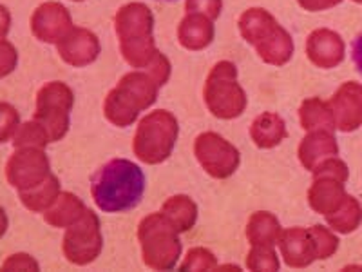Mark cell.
Instances as JSON below:
<instances>
[{
  "label": "cell",
  "instance_id": "6da1fadb",
  "mask_svg": "<svg viewBox=\"0 0 362 272\" xmlns=\"http://www.w3.org/2000/svg\"><path fill=\"white\" fill-rule=\"evenodd\" d=\"M145 193L144 171L131 160L115 158L102 165L90 180V194L103 212H125L141 202Z\"/></svg>",
  "mask_w": 362,
  "mask_h": 272
},
{
  "label": "cell",
  "instance_id": "7a4b0ae2",
  "mask_svg": "<svg viewBox=\"0 0 362 272\" xmlns=\"http://www.w3.org/2000/svg\"><path fill=\"white\" fill-rule=\"evenodd\" d=\"M154 17L141 2H131L116 13L115 29L119 53L134 69H147L160 57L153 38Z\"/></svg>",
  "mask_w": 362,
  "mask_h": 272
},
{
  "label": "cell",
  "instance_id": "3957f363",
  "mask_svg": "<svg viewBox=\"0 0 362 272\" xmlns=\"http://www.w3.org/2000/svg\"><path fill=\"white\" fill-rule=\"evenodd\" d=\"M160 82L147 69L131 71L109 91L103 102V115L116 128H129L138 115L158 100Z\"/></svg>",
  "mask_w": 362,
  "mask_h": 272
},
{
  "label": "cell",
  "instance_id": "277c9868",
  "mask_svg": "<svg viewBox=\"0 0 362 272\" xmlns=\"http://www.w3.org/2000/svg\"><path fill=\"white\" fill-rule=\"evenodd\" d=\"M239 33L245 40L254 45L255 53L264 64L284 66L293 55V40L284 28L270 13L261 8H252L239 17Z\"/></svg>",
  "mask_w": 362,
  "mask_h": 272
},
{
  "label": "cell",
  "instance_id": "5b68a950",
  "mask_svg": "<svg viewBox=\"0 0 362 272\" xmlns=\"http://www.w3.org/2000/svg\"><path fill=\"white\" fill-rule=\"evenodd\" d=\"M180 232L165 218L163 212L145 216L138 225L144 264L153 271H170L181 256Z\"/></svg>",
  "mask_w": 362,
  "mask_h": 272
},
{
  "label": "cell",
  "instance_id": "8992f818",
  "mask_svg": "<svg viewBox=\"0 0 362 272\" xmlns=\"http://www.w3.org/2000/svg\"><path fill=\"white\" fill-rule=\"evenodd\" d=\"M177 135H180V125L176 116L170 111L158 109L148 113L138 124L132 140V151L136 158L144 164H161L173 154Z\"/></svg>",
  "mask_w": 362,
  "mask_h": 272
},
{
  "label": "cell",
  "instance_id": "52a82bcc",
  "mask_svg": "<svg viewBox=\"0 0 362 272\" xmlns=\"http://www.w3.org/2000/svg\"><path fill=\"white\" fill-rule=\"evenodd\" d=\"M206 108L216 118L234 120L247 109V95L238 84V69L228 60H221L210 69L203 87Z\"/></svg>",
  "mask_w": 362,
  "mask_h": 272
},
{
  "label": "cell",
  "instance_id": "ba28073f",
  "mask_svg": "<svg viewBox=\"0 0 362 272\" xmlns=\"http://www.w3.org/2000/svg\"><path fill=\"white\" fill-rule=\"evenodd\" d=\"M74 95L64 82L45 84L37 95V111L33 120L47 131L51 142L62 140L69 131V115Z\"/></svg>",
  "mask_w": 362,
  "mask_h": 272
},
{
  "label": "cell",
  "instance_id": "9c48e42d",
  "mask_svg": "<svg viewBox=\"0 0 362 272\" xmlns=\"http://www.w3.org/2000/svg\"><path fill=\"white\" fill-rule=\"evenodd\" d=\"M103 247L102 229L96 212L87 209L82 218L67 227L62 251L67 261L74 265H89L100 256Z\"/></svg>",
  "mask_w": 362,
  "mask_h": 272
},
{
  "label": "cell",
  "instance_id": "30bf717a",
  "mask_svg": "<svg viewBox=\"0 0 362 272\" xmlns=\"http://www.w3.org/2000/svg\"><path fill=\"white\" fill-rule=\"evenodd\" d=\"M194 154L206 174L216 180L230 178L238 171L239 151L218 132H202L194 142Z\"/></svg>",
  "mask_w": 362,
  "mask_h": 272
},
{
  "label": "cell",
  "instance_id": "8fae6325",
  "mask_svg": "<svg viewBox=\"0 0 362 272\" xmlns=\"http://www.w3.org/2000/svg\"><path fill=\"white\" fill-rule=\"evenodd\" d=\"M49 174V158L38 147H17L6 164V178L18 193L33 189Z\"/></svg>",
  "mask_w": 362,
  "mask_h": 272
},
{
  "label": "cell",
  "instance_id": "7c38bea8",
  "mask_svg": "<svg viewBox=\"0 0 362 272\" xmlns=\"http://www.w3.org/2000/svg\"><path fill=\"white\" fill-rule=\"evenodd\" d=\"M335 129L351 132L362 125V84L344 82L329 98Z\"/></svg>",
  "mask_w": 362,
  "mask_h": 272
},
{
  "label": "cell",
  "instance_id": "4fadbf2b",
  "mask_svg": "<svg viewBox=\"0 0 362 272\" xmlns=\"http://www.w3.org/2000/svg\"><path fill=\"white\" fill-rule=\"evenodd\" d=\"M73 28L69 11L58 2H45L38 6L31 17V31L45 44H58Z\"/></svg>",
  "mask_w": 362,
  "mask_h": 272
},
{
  "label": "cell",
  "instance_id": "5bb4252c",
  "mask_svg": "<svg viewBox=\"0 0 362 272\" xmlns=\"http://www.w3.org/2000/svg\"><path fill=\"white\" fill-rule=\"evenodd\" d=\"M58 55L64 62L73 67H86L93 64L100 55V40L93 31L86 28H73L57 44Z\"/></svg>",
  "mask_w": 362,
  "mask_h": 272
},
{
  "label": "cell",
  "instance_id": "9a60e30c",
  "mask_svg": "<svg viewBox=\"0 0 362 272\" xmlns=\"http://www.w3.org/2000/svg\"><path fill=\"white\" fill-rule=\"evenodd\" d=\"M346 45L341 35L332 29H315L306 40V57L313 66L334 69L344 60Z\"/></svg>",
  "mask_w": 362,
  "mask_h": 272
},
{
  "label": "cell",
  "instance_id": "2e32d148",
  "mask_svg": "<svg viewBox=\"0 0 362 272\" xmlns=\"http://www.w3.org/2000/svg\"><path fill=\"white\" fill-rule=\"evenodd\" d=\"M277 245H279L281 256L284 258V264L290 268H306L317 260V251L310 229H303V227L286 229L281 232Z\"/></svg>",
  "mask_w": 362,
  "mask_h": 272
},
{
  "label": "cell",
  "instance_id": "e0dca14e",
  "mask_svg": "<svg viewBox=\"0 0 362 272\" xmlns=\"http://www.w3.org/2000/svg\"><path fill=\"white\" fill-rule=\"evenodd\" d=\"M344 180L332 174H317L313 176L308 189V203L317 215L328 216L339 209L348 198L344 189Z\"/></svg>",
  "mask_w": 362,
  "mask_h": 272
},
{
  "label": "cell",
  "instance_id": "ac0fdd59",
  "mask_svg": "<svg viewBox=\"0 0 362 272\" xmlns=\"http://www.w3.org/2000/svg\"><path fill=\"white\" fill-rule=\"evenodd\" d=\"M299 160L303 167L308 171H313L322 160L329 157H337L339 145L335 140L334 131L326 129H313L308 131V135L300 140L299 144Z\"/></svg>",
  "mask_w": 362,
  "mask_h": 272
},
{
  "label": "cell",
  "instance_id": "d6986e66",
  "mask_svg": "<svg viewBox=\"0 0 362 272\" xmlns=\"http://www.w3.org/2000/svg\"><path fill=\"white\" fill-rule=\"evenodd\" d=\"M214 21L198 13H187L177 26V40L189 51H202L214 40Z\"/></svg>",
  "mask_w": 362,
  "mask_h": 272
},
{
  "label": "cell",
  "instance_id": "ffe728a7",
  "mask_svg": "<svg viewBox=\"0 0 362 272\" xmlns=\"http://www.w3.org/2000/svg\"><path fill=\"white\" fill-rule=\"evenodd\" d=\"M286 124L277 113H263L252 122L250 136L259 149H274L286 138Z\"/></svg>",
  "mask_w": 362,
  "mask_h": 272
},
{
  "label": "cell",
  "instance_id": "44dd1931",
  "mask_svg": "<svg viewBox=\"0 0 362 272\" xmlns=\"http://www.w3.org/2000/svg\"><path fill=\"white\" fill-rule=\"evenodd\" d=\"M86 210V205L78 196H74L73 193H60L53 205L44 212V220L51 227L67 229V227L78 222Z\"/></svg>",
  "mask_w": 362,
  "mask_h": 272
},
{
  "label": "cell",
  "instance_id": "7402d4cb",
  "mask_svg": "<svg viewBox=\"0 0 362 272\" xmlns=\"http://www.w3.org/2000/svg\"><path fill=\"white\" fill-rule=\"evenodd\" d=\"M283 227L276 215L267 212V210H257L250 216L247 225V238L252 247L255 245H270L276 247L281 238Z\"/></svg>",
  "mask_w": 362,
  "mask_h": 272
},
{
  "label": "cell",
  "instance_id": "603a6c76",
  "mask_svg": "<svg viewBox=\"0 0 362 272\" xmlns=\"http://www.w3.org/2000/svg\"><path fill=\"white\" fill-rule=\"evenodd\" d=\"M161 212L170 223L174 225L177 232L190 231L198 220V205L192 202V198L185 194H176L170 196L161 207Z\"/></svg>",
  "mask_w": 362,
  "mask_h": 272
},
{
  "label": "cell",
  "instance_id": "cb8c5ba5",
  "mask_svg": "<svg viewBox=\"0 0 362 272\" xmlns=\"http://www.w3.org/2000/svg\"><path fill=\"white\" fill-rule=\"evenodd\" d=\"M299 120H300V128L305 129L306 132L313 131V129L335 131L334 113H332L329 103L321 98H317V96L305 100V102L300 103Z\"/></svg>",
  "mask_w": 362,
  "mask_h": 272
},
{
  "label": "cell",
  "instance_id": "d4e9b609",
  "mask_svg": "<svg viewBox=\"0 0 362 272\" xmlns=\"http://www.w3.org/2000/svg\"><path fill=\"white\" fill-rule=\"evenodd\" d=\"M60 193H62L60 191V181H58L54 174H49L37 187L29 191H22V193H18V196H21L22 205L31 210V212H45L53 205Z\"/></svg>",
  "mask_w": 362,
  "mask_h": 272
},
{
  "label": "cell",
  "instance_id": "484cf974",
  "mask_svg": "<svg viewBox=\"0 0 362 272\" xmlns=\"http://www.w3.org/2000/svg\"><path fill=\"white\" fill-rule=\"evenodd\" d=\"M326 223L332 231L339 232V234H350L361 225L362 222V205L358 203L357 198L350 196L344 200L341 207L335 212L325 216Z\"/></svg>",
  "mask_w": 362,
  "mask_h": 272
},
{
  "label": "cell",
  "instance_id": "4316f807",
  "mask_svg": "<svg viewBox=\"0 0 362 272\" xmlns=\"http://www.w3.org/2000/svg\"><path fill=\"white\" fill-rule=\"evenodd\" d=\"M47 144H51L49 135H47V131H45L38 122H35V120L18 125L17 132L13 136V145H15V147L44 149Z\"/></svg>",
  "mask_w": 362,
  "mask_h": 272
},
{
  "label": "cell",
  "instance_id": "83f0119b",
  "mask_svg": "<svg viewBox=\"0 0 362 272\" xmlns=\"http://www.w3.org/2000/svg\"><path fill=\"white\" fill-rule=\"evenodd\" d=\"M247 267L250 271H279V256L270 245H255L247 256Z\"/></svg>",
  "mask_w": 362,
  "mask_h": 272
},
{
  "label": "cell",
  "instance_id": "f1b7e54d",
  "mask_svg": "<svg viewBox=\"0 0 362 272\" xmlns=\"http://www.w3.org/2000/svg\"><path fill=\"white\" fill-rule=\"evenodd\" d=\"M310 234L313 238V245L317 251V260H328L337 252L339 238L329 231L328 227L313 225L310 227Z\"/></svg>",
  "mask_w": 362,
  "mask_h": 272
},
{
  "label": "cell",
  "instance_id": "f546056e",
  "mask_svg": "<svg viewBox=\"0 0 362 272\" xmlns=\"http://www.w3.org/2000/svg\"><path fill=\"white\" fill-rule=\"evenodd\" d=\"M218 267L214 252H210L205 247L190 249L185 260L181 261L180 271H214Z\"/></svg>",
  "mask_w": 362,
  "mask_h": 272
},
{
  "label": "cell",
  "instance_id": "4dcf8cb0",
  "mask_svg": "<svg viewBox=\"0 0 362 272\" xmlns=\"http://www.w3.org/2000/svg\"><path fill=\"white\" fill-rule=\"evenodd\" d=\"M21 125V116L11 103L0 102V144L11 140Z\"/></svg>",
  "mask_w": 362,
  "mask_h": 272
},
{
  "label": "cell",
  "instance_id": "1f68e13d",
  "mask_svg": "<svg viewBox=\"0 0 362 272\" xmlns=\"http://www.w3.org/2000/svg\"><path fill=\"white\" fill-rule=\"evenodd\" d=\"M223 0H187L185 11L187 13H198V15H205L210 21L221 15Z\"/></svg>",
  "mask_w": 362,
  "mask_h": 272
},
{
  "label": "cell",
  "instance_id": "d6a6232c",
  "mask_svg": "<svg viewBox=\"0 0 362 272\" xmlns=\"http://www.w3.org/2000/svg\"><path fill=\"white\" fill-rule=\"evenodd\" d=\"M18 64V53L11 42L0 38V79L15 71Z\"/></svg>",
  "mask_w": 362,
  "mask_h": 272
},
{
  "label": "cell",
  "instance_id": "836d02e7",
  "mask_svg": "<svg viewBox=\"0 0 362 272\" xmlns=\"http://www.w3.org/2000/svg\"><path fill=\"white\" fill-rule=\"evenodd\" d=\"M40 265L31 258L29 254H13L2 264V271H38Z\"/></svg>",
  "mask_w": 362,
  "mask_h": 272
},
{
  "label": "cell",
  "instance_id": "e575fe53",
  "mask_svg": "<svg viewBox=\"0 0 362 272\" xmlns=\"http://www.w3.org/2000/svg\"><path fill=\"white\" fill-rule=\"evenodd\" d=\"M297 2L306 11H325V9H332L339 6L342 0H297Z\"/></svg>",
  "mask_w": 362,
  "mask_h": 272
},
{
  "label": "cell",
  "instance_id": "d590c367",
  "mask_svg": "<svg viewBox=\"0 0 362 272\" xmlns=\"http://www.w3.org/2000/svg\"><path fill=\"white\" fill-rule=\"evenodd\" d=\"M351 60H354L355 67L362 76V33L351 42Z\"/></svg>",
  "mask_w": 362,
  "mask_h": 272
},
{
  "label": "cell",
  "instance_id": "8d00e7d4",
  "mask_svg": "<svg viewBox=\"0 0 362 272\" xmlns=\"http://www.w3.org/2000/svg\"><path fill=\"white\" fill-rule=\"evenodd\" d=\"M9 26H11V15H9L4 6L0 4V38H4L8 35Z\"/></svg>",
  "mask_w": 362,
  "mask_h": 272
},
{
  "label": "cell",
  "instance_id": "74e56055",
  "mask_svg": "<svg viewBox=\"0 0 362 272\" xmlns=\"http://www.w3.org/2000/svg\"><path fill=\"white\" fill-rule=\"evenodd\" d=\"M8 231V216H6V210L0 207V238L6 234Z\"/></svg>",
  "mask_w": 362,
  "mask_h": 272
},
{
  "label": "cell",
  "instance_id": "f35d334b",
  "mask_svg": "<svg viewBox=\"0 0 362 272\" xmlns=\"http://www.w3.org/2000/svg\"><path fill=\"white\" fill-rule=\"evenodd\" d=\"M354 2H357V4H362V0H354Z\"/></svg>",
  "mask_w": 362,
  "mask_h": 272
},
{
  "label": "cell",
  "instance_id": "ab89813d",
  "mask_svg": "<svg viewBox=\"0 0 362 272\" xmlns=\"http://www.w3.org/2000/svg\"><path fill=\"white\" fill-rule=\"evenodd\" d=\"M73 2H82V0H73Z\"/></svg>",
  "mask_w": 362,
  "mask_h": 272
},
{
  "label": "cell",
  "instance_id": "60d3db41",
  "mask_svg": "<svg viewBox=\"0 0 362 272\" xmlns=\"http://www.w3.org/2000/svg\"><path fill=\"white\" fill-rule=\"evenodd\" d=\"M165 2H173V0H165Z\"/></svg>",
  "mask_w": 362,
  "mask_h": 272
}]
</instances>
